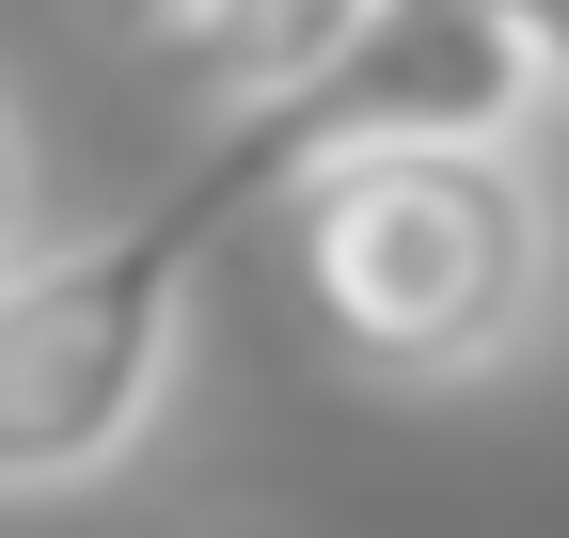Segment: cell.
<instances>
[{
	"label": "cell",
	"mask_w": 569,
	"mask_h": 538,
	"mask_svg": "<svg viewBox=\"0 0 569 538\" xmlns=\"http://www.w3.org/2000/svg\"><path fill=\"white\" fill-rule=\"evenodd\" d=\"M206 238H238V222L206 190H159V207H127L96 238H17L0 253V507L17 491H96L159 428Z\"/></svg>",
	"instance_id": "cell-2"
},
{
	"label": "cell",
	"mask_w": 569,
	"mask_h": 538,
	"mask_svg": "<svg viewBox=\"0 0 569 538\" xmlns=\"http://www.w3.org/2000/svg\"><path fill=\"white\" fill-rule=\"evenodd\" d=\"M522 48H538V111H569V0H507Z\"/></svg>",
	"instance_id": "cell-5"
},
{
	"label": "cell",
	"mask_w": 569,
	"mask_h": 538,
	"mask_svg": "<svg viewBox=\"0 0 569 538\" xmlns=\"http://www.w3.org/2000/svg\"><path fill=\"white\" fill-rule=\"evenodd\" d=\"M348 17H365V0H190L159 48H174L222 111H253V96H284V80H301V63H317Z\"/></svg>",
	"instance_id": "cell-4"
},
{
	"label": "cell",
	"mask_w": 569,
	"mask_h": 538,
	"mask_svg": "<svg viewBox=\"0 0 569 538\" xmlns=\"http://www.w3.org/2000/svg\"><path fill=\"white\" fill-rule=\"evenodd\" d=\"M17 238H32V127L0 111V253H17Z\"/></svg>",
	"instance_id": "cell-6"
},
{
	"label": "cell",
	"mask_w": 569,
	"mask_h": 538,
	"mask_svg": "<svg viewBox=\"0 0 569 538\" xmlns=\"http://www.w3.org/2000/svg\"><path fill=\"white\" fill-rule=\"evenodd\" d=\"M284 286L301 332L380 396L507 380L553 317V207L522 143H380L284 190Z\"/></svg>",
	"instance_id": "cell-1"
},
{
	"label": "cell",
	"mask_w": 569,
	"mask_h": 538,
	"mask_svg": "<svg viewBox=\"0 0 569 538\" xmlns=\"http://www.w3.org/2000/svg\"><path fill=\"white\" fill-rule=\"evenodd\" d=\"M80 17H96V32H127V48H159V32L190 17V0H80Z\"/></svg>",
	"instance_id": "cell-7"
},
{
	"label": "cell",
	"mask_w": 569,
	"mask_h": 538,
	"mask_svg": "<svg viewBox=\"0 0 569 538\" xmlns=\"http://www.w3.org/2000/svg\"><path fill=\"white\" fill-rule=\"evenodd\" d=\"M522 127H538V48H522L507 0H365L284 96L222 111V143H206L190 190L222 222H253V207H284V190L332 175V159H380V143H522Z\"/></svg>",
	"instance_id": "cell-3"
}]
</instances>
